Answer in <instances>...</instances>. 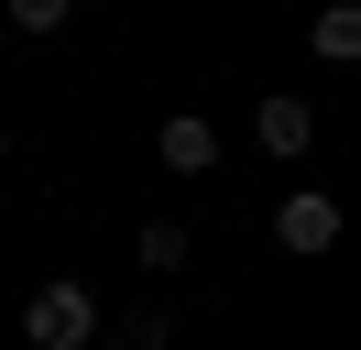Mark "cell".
<instances>
[{
    "mask_svg": "<svg viewBox=\"0 0 361 350\" xmlns=\"http://www.w3.org/2000/svg\"><path fill=\"white\" fill-rule=\"evenodd\" d=\"M350 175H361V164H350Z\"/></svg>",
    "mask_w": 361,
    "mask_h": 350,
    "instance_id": "10",
    "label": "cell"
},
{
    "mask_svg": "<svg viewBox=\"0 0 361 350\" xmlns=\"http://www.w3.org/2000/svg\"><path fill=\"white\" fill-rule=\"evenodd\" d=\"M186 252H197L186 219H142V230H132V262H142V274H186Z\"/></svg>",
    "mask_w": 361,
    "mask_h": 350,
    "instance_id": "5",
    "label": "cell"
},
{
    "mask_svg": "<svg viewBox=\"0 0 361 350\" xmlns=\"http://www.w3.org/2000/svg\"><path fill=\"white\" fill-rule=\"evenodd\" d=\"M0 153H11V131H0Z\"/></svg>",
    "mask_w": 361,
    "mask_h": 350,
    "instance_id": "9",
    "label": "cell"
},
{
    "mask_svg": "<svg viewBox=\"0 0 361 350\" xmlns=\"http://www.w3.org/2000/svg\"><path fill=\"white\" fill-rule=\"evenodd\" d=\"M0 22H11V33H23V44H44V33H66V0H11V11H0Z\"/></svg>",
    "mask_w": 361,
    "mask_h": 350,
    "instance_id": "7",
    "label": "cell"
},
{
    "mask_svg": "<svg viewBox=\"0 0 361 350\" xmlns=\"http://www.w3.org/2000/svg\"><path fill=\"white\" fill-rule=\"evenodd\" d=\"M252 143H263L274 164H307V153H317V99H295V88H263V99H252Z\"/></svg>",
    "mask_w": 361,
    "mask_h": 350,
    "instance_id": "2",
    "label": "cell"
},
{
    "mask_svg": "<svg viewBox=\"0 0 361 350\" xmlns=\"http://www.w3.org/2000/svg\"><path fill=\"white\" fill-rule=\"evenodd\" d=\"M154 164L164 175H219V121H208V109H176V121L154 131Z\"/></svg>",
    "mask_w": 361,
    "mask_h": 350,
    "instance_id": "4",
    "label": "cell"
},
{
    "mask_svg": "<svg viewBox=\"0 0 361 350\" xmlns=\"http://www.w3.org/2000/svg\"><path fill=\"white\" fill-rule=\"evenodd\" d=\"M23 339H33V350H99V296H88L77 274H44V284L23 296Z\"/></svg>",
    "mask_w": 361,
    "mask_h": 350,
    "instance_id": "1",
    "label": "cell"
},
{
    "mask_svg": "<svg viewBox=\"0 0 361 350\" xmlns=\"http://www.w3.org/2000/svg\"><path fill=\"white\" fill-rule=\"evenodd\" d=\"M274 241L285 252H339V197L329 186H285L274 197Z\"/></svg>",
    "mask_w": 361,
    "mask_h": 350,
    "instance_id": "3",
    "label": "cell"
},
{
    "mask_svg": "<svg viewBox=\"0 0 361 350\" xmlns=\"http://www.w3.org/2000/svg\"><path fill=\"white\" fill-rule=\"evenodd\" d=\"M176 339V318H164V306H132V318H121V350H164Z\"/></svg>",
    "mask_w": 361,
    "mask_h": 350,
    "instance_id": "8",
    "label": "cell"
},
{
    "mask_svg": "<svg viewBox=\"0 0 361 350\" xmlns=\"http://www.w3.org/2000/svg\"><path fill=\"white\" fill-rule=\"evenodd\" d=\"M307 44H317V66H361V0L317 11V22H307Z\"/></svg>",
    "mask_w": 361,
    "mask_h": 350,
    "instance_id": "6",
    "label": "cell"
}]
</instances>
